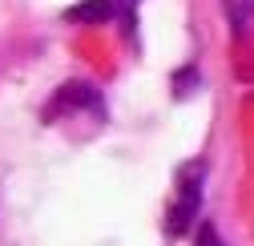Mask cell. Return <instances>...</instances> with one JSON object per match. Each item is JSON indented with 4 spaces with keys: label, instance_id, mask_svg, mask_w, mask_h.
<instances>
[{
    "label": "cell",
    "instance_id": "6da1fadb",
    "mask_svg": "<svg viewBox=\"0 0 254 246\" xmlns=\"http://www.w3.org/2000/svg\"><path fill=\"white\" fill-rule=\"evenodd\" d=\"M202 206V166H186L178 174V202L170 206V234H186L194 226V214Z\"/></svg>",
    "mask_w": 254,
    "mask_h": 246
},
{
    "label": "cell",
    "instance_id": "7a4b0ae2",
    "mask_svg": "<svg viewBox=\"0 0 254 246\" xmlns=\"http://www.w3.org/2000/svg\"><path fill=\"white\" fill-rule=\"evenodd\" d=\"M121 8H133V0H81V4H73L65 16L69 20H109L113 12H121Z\"/></svg>",
    "mask_w": 254,
    "mask_h": 246
},
{
    "label": "cell",
    "instance_id": "3957f363",
    "mask_svg": "<svg viewBox=\"0 0 254 246\" xmlns=\"http://www.w3.org/2000/svg\"><path fill=\"white\" fill-rule=\"evenodd\" d=\"M89 105H97V89L93 85H85V81H73V85H65V89H57V101H53V109L49 113H57V109H89Z\"/></svg>",
    "mask_w": 254,
    "mask_h": 246
},
{
    "label": "cell",
    "instance_id": "277c9868",
    "mask_svg": "<svg viewBox=\"0 0 254 246\" xmlns=\"http://www.w3.org/2000/svg\"><path fill=\"white\" fill-rule=\"evenodd\" d=\"M222 4H226L230 20H234V33H238V37H246L250 16H254V0H222Z\"/></svg>",
    "mask_w": 254,
    "mask_h": 246
},
{
    "label": "cell",
    "instance_id": "5b68a950",
    "mask_svg": "<svg viewBox=\"0 0 254 246\" xmlns=\"http://www.w3.org/2000/svg\"><path fill=\"white\" fill-rule=\"evenodd\" d=\"M194 246H222V238H218V230H214L210 222H202V226H198V238H194Z\"/></svg>",
    "mask_w": 254,
    "mask_h": 246
}]
</instances>
